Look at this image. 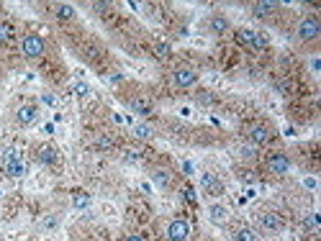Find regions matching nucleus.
<instances>
[{
    "instance_id": "obj_21",
    "label": "nucleus",
    "mask_w": 321,
    "mask_h": 241,
    "mask_svg": "<svg viewBox=\"0 0 321 241\" xmlns=\"http://www.w3.org/2000/svg\"><path fill=\"white\" fill-rule=\"evenodd\" d=\"M208 213H211V218H213L216 223H224V221H226V215H229L224 205H211V210H208Z\"/></svg>"
},
{
    "instance_id": "obj_6",
    "label": "nucleus",
    "mask_w": 321,
    "mask_h": 241,
    "mask_svg": "<svg viewBox=\"0 0 321 241\" xmlns=\"http://www.w3.org/2000/svg\"><path fill=\"white\" fill-rule=\"evenodd\" d=\"M188 233H190L188 221H183V218H175V221H170V226H167V238H170V241H185Z\"/></svg>"
},
{
    "instance_id": "obj_27",
    "label": "nucleus",
    "mask_w": 321,
    "mask_h": 241,
    "mask_svg": "<svg viewBox=\"0 0 321 241\" xmlns=\"http://www.w3.org/2000/svg\"><path fill=\"white\" fill-rule=\"evenodd\" d=\"M95 149H100V151H105V149H113L111 136H98V139H95Z\"/></svg>"
},
{
    "instance_id": "obj_14",
    "label": "nucleus",
    "mask_w": 321,
    "mask_h": 241,
    "mask_svg": "<svg viewBox=\"0 0 321 241\" xmlns=\"http://www.w3.org/2000/svg\"><path fill=\"white\" fill-rule=\"evenodd\" d=\"M277 13V3H254L252 6V16L254 18H270Z\"/></svg>"
},
{
    "instance_id": "obj_29",
    "label": "nucleus",
    "mask_w": 321,
    "mask_h": 241,
    "mask_svg": "<svg viewBox=\"0 0 321 241\" xmlns=\"http://www.w3.org/2000/svg\"><path fill=\"white\" fill-rule=\"evenodd\" d=\"M198 103H201V105H211V103H213V95H211V93H201V95H198Z\"/></svg>"
},
{
    "instance_id": "obj_13",
    "label": "nucleus",
    "mask_w": 321,
    "mask_h": 241,
    "mask_svg": "<svg viewBox=\"0 0 321 241\" xmlns=\"http://www.w3.org/2000/svg\"><path fill=\"white\" fill-rule=\"evenodd\" d=\"M267 167H270V172H275V174H285V172L290 169V159H288L285 154H272V157L267 159Z\"/></svg>"
},
{
    "instance_id": "obj_1",
    "label": "nucleus",
    "mask_w": 321,
    "mask_h": 241,
    "mask_svg": "<svg viewBox=\"0 0 321 241\" xmlns=\"http://www.w3.org/2000/svg\"><path fill=\"white\" fill-rule=\"evenodd\" d=\"M321 36V21L316 16H306L301 24H298V39L301 41H313Z\"/></svg>"
},
{
    "instance_id": "obj_33",
    "label": "nucleus",
    "mask_w": 321,
    "mask_h": 241,
    "mask_svg": "<svg viewBox=\"0 0 321 241\" xmlns=\"http://www.w3.org/2000/svg\"><path fill=\"white\" fill-rule=\"evenodd\" d=\"M126 241H144V238H141V236H128Z\"/></svg>"
},
{
    "instance_id": "obj_17",
    "label": "nucleus",
    "mask_w": 321,
    "mask_h": 241,
    "mask_svg": "<svg viewBox=\"0 0 321 241\" xmlns=\"http://www.w3.org/2000/svg\"><path fill=\"white\" fill-rule=\"evenodd\" d=\"M54 16L59 21H72L75 18V8L67 6V3H59V6H54Z\"/></svg>"
},
{
    "instance_id": "obj_9",
    "label": "nucleus",
    "mask_w": 321,
    "mask_h": 241,
    "mask_svg": "<svg viewBox=\"0 0 321 241\" xmlns=\"http://www.w3.org/2000/svg\"><path fill=\"white\" fill-rule=\"evenodd\" d=\"M247 136H249V141H252V144H267V141L272 139L270 128H267V126H262V123H254V126H249Z\"/></svg>"
},
{
    "instance_id": "obj_19",
    "label": "nucleus",
    "mask_w": 321,
    "mask_h": 241,
    "mask_svg": "<svg viewBox=\"0 0 321 241\" xmlns=\"http://www.w3.org/2000/svg\"><path fill=\"white\" fill-rule=\"evenodd\" d=\"M211 31H213V34L229 31V21H226L224 16H213V18H211Z\"/></svg>"
},
{
    "instance_id": "obj_5",
    "label": "nucleus",
    "mask_w": 321,
    "mask_h": 241,
    "mask_svg": "<svg viewBox=\"0 0 321 241\" xmlns=\"http://www.w3.org/2000/svg\"><path fill=\"white\" fill-rule=\"evenodd\" d=\"M260 228L265 233H280L285 228V221L277 213H265V215H260Z\"/></svg>"
},
{
    "instance_id": "obj_12",
    "label": "nucleus",
    "mask_w": 321,
    "mask_h": 241,
    "mask_svg": "<svg viewBox=\"0 0 321 241\" xmlns=\"http://www.w3.org/2000/svg\"><path fill=\"white\" fill-rule=\"evenodd\" d=\"M152 182H154L157 187H162V190H170V187H173V172H170V169H162V167L152 169Z\"/></svg>"
},
{
    "instance_id": "obj_30",
    "label": "nucleus",
    "mask_w": 321,
    "mask_h": 241,
    "mask_svg": "<svg viewBox=\"0 0 321 241\" xmlns=\"http://www.w3.org/2000/svg\"><path fill=\"white\" fill-rule=\"evenodd\" d=\"M239 177H242V182H247V185H252L257 177H254V174L252 172H239Z\"/></svg>"
},
{
    "instance_id": "obj_11",
    "label": "nucleus",
    "mask_w": 321,
    "mask_h": 241,
    "mask_svg": "<svg viewBox=\"0 0 321 241\" xmlns=\"http://www.w3.org/2000/svg\"><path fill=\"white\" fill-rule=\"evenodd\" d=\"M36 159H39L41 164H57L59 151H57L52 144H41V146L36 149Z\"/></svg>"
},
{
    "instance_id": "obj_25",
    "label": "nucleus",
    "mask_w": 321,
    "mask_h": 241,
    "mask_svg": "<svg viewBox=\"0 0 321 241\" xmlns=\"http://www.w3.org/2000/svg\"><path fill=\"white\" fill-rule=\"evenodd\" d=\"M154 54H157L159 59H167L170 54H173V49H170V47H167V44H162V41H157V44H154Z\"/></svg>"
},
{
    "instance_id": "obj_16",
    "label": "nucleus",
    "mask_w": 321,
    "mask_h": 241,
    "mask_svg": "<svg viewBox=\"0 0 321 241\" xmlns=\"http://www.w3.org/2000/svg\"><path fill=\"white\" fill-rule=\"evenodd\" d=\"M152 100L149 98H136V100H131V111H136V113H141V116H149L152 113Z\"/></svg>"
},
{
    "instance_id": "obj_26",
    "label": "nucleus",
    "mask_w": 321,
    "mask_h": 241,
    "mask_svg": "<svg viewBox=\"0 0 321 241\" xmlns=\"http://www.w3.org/2000/svg\"><path fill=\"white\" fill-rule=\"evenodd\" d=\"M72 203H75V208H88V205H90V195H85V192H77Z\"/></svg>"
},
{
    "instance_id": "obj_31",
    "label": "nucleus",
    "mask_w": 321,
    "mask_h": 241,
    "mask_svg": "<svg viewBox=\"0 0 321 241\" xmlns=\"http://www.w3.org/2000/svg\"><path fill=\"white\" fill-rule=\"evenodd\" d=\"M44 103H47V105H57V98H54V95H44Z\"/></svg>"
},
{
    "instance_id": "obj_2",
    "label": "nucleus",
    "mask_w": 321,
    "mask_h": 241,
    "mask_svg": "<svg viewBox=\"0 0 321 241\" xmlns=\"http://www.w3.org/2000/svg\"><path fill=\"white\" fill-rule=\"evenodd\" d=\"M21 49H24V54L29 59H39V57H44L47 44H44V39H41V36L29 34V36H24V41H21Z\"/></svg>"
},
{
    "instance_id": "obj_7",
    "label": "nucleus",
    "mask_w": 321,
    "mask_h": 241,
    "mask_svg": "<svg viewBox=\"0 0 321 241\" xmlns=\"http://www.w3.org/2000/svg\"><path fill=\"white\" fill-rule=\"evenodd\" d=\"M239 41L247 44V47H252V49H267V39L262 34H257V31H249V29L239 31Z\"/></svg>"
},
{
    "instance_id": "obj_8",
    "label": "nucleus",
    "mask_w": 321,
    "mask_h": 241,
    "mask_svg": "<svg viewBox=\"0 0 321 241\" xmlns=\"http://www.w3.org/2000/svg\"><path fill=\"white\" fill-rule=\"evenodd\" d=\"M201 185H203V190H206L208 195H213V198L224 195V182L216 177V174H211V172H206L203 177H201Z\"/></svg>"
},
{
    "instance_id": "obj_23",
    "label": "nucleus",
    "mask_w": 321,
    "mask_h": 241,
    "mask_svg": "<svg viewBox=\"0 0 321 241\" xmlns=\"http://www.w3.org/2000/svg\"><path fill=\"white\" fill-rule=\"evenodd\" d=\"M303 226H306L308 231H318V226H321V223H318V215H316V213H308V215L303 218Z\"/></svg>"
},
{
    "instance_id": "obj_18",
    "label": "nucleus",
    "mask_w": 321,
    "mask_h": 241,
    "mask_svg": "<svg viewBox=\"0 0 321 241\" xmlns=\"http://www.w3.org/2000/svg\"><path fill=\"white\" fill-rule=\"evenodd\" d=\"M121 157H123V162H128V164H134V162H139V159L144 157V151H141L139 146H126Z\"/></svg>"
},
{
    "instance_id": "obj_15",
    "label": "nucleus",
    "mask_w": 321,
    "mask_h": 241,
    "mask_svg": "<svg viewBox=\"0 0 321 241\" xmlns=\"http://www.w3.org/2000/svg\"><path fill=\"white\" fill-rule=\"evenodd\" d=\"M134 136H136L139 141H152V139H154V128L149 126V123H136V126H134Z\"/></svg>"
},
{
    "instance_id": "obj_32",
    "label": "nucleus",
    "mask_w": 321,
    "mask_h": 241,
    "mask_svg": "<svg viewBox=\"0 0 321 241\" xmlns=\"http://www.w3.org/2000/svg\"><path fill=\"white\" fill-rule=\"evenodd\" d=\"M44 221H47V223H44L47 228H52V226H57V218H44Z\"/></svg>"
},
{
    "instance_id": "obj_3",
    "label": "nucleus",
    "mask_w": 321,
    "mask_h": 241,
    "mask_svg": "<svg viewBox=\"0 0 321 241\" xmlns=\"http://www.w3.org/2000/svg\"><path fill=\"white\" fill-rule=\"evenodd\" d=\"M3 172L8 174V177H21L24 174V164H21V157L16 149H8L6 157H3Z\"/></svg>"
},
{
    "instance_id": "obj_24",
    "label": "nucleus",
    "mask_w": 321,
    "mask_h": 241,
    "mask_svg": "<svg viewBox=\"0 0 321 241\" xmlns=\"http://www.w3.org/2000/svg\"><path fill=\"white\" fill-rule=\"evenodd\" d=\"M72 93H75L77 98H88V95H90V87L85 85V82H75V85H72Z\"/></svg>"
},
{
    "instance_id": "obj_22",
    "label": "nucleus",
    "mask_w": 321,
    "mask_h": 241,
    "mask_svg": "<svg viewBox=\"0 0 321 241\" xmlns=\"http://www.w3.org/2000/svg\"><path fill=\"white\" fill-rule=\"evenodd\" d=\"M13 39V26L11 24H0V44H8Z\"/></svg>"
},
{
    "instance_id": "obj_4",
    "label": "nucleus",
    "mask_w": 321,
    "mask_h": 241,
    "mask_svg": "<svg viewBox=\"0 0 321 241\" xmlns=\"http://www.w3.org/2000/svg\"><path fill=\"white\" fill-rule=\"evenodd\" d=\"M198 82V72L196 70H190V67H178L173 72V85L180 87V90H185V87H193Z\"/></svg>"
},
{
    "instance_id": "obj_20",
    "label": "nucleus",
    "mask_w": 321,
    "mask_h": 241,
    "mask_svg": "<svg viewBox=\"0 0 321 241\" xmlns=\"http://www.w3.org/2000/svg\"><path fill=\"white\" fill-rule=\"evenodd\" d=\"M234 241H257V233L244 226V228H237V231H234Z\"/></svg>"
},
{
    "instance_id": "obj_10",
    "label": "nucleus",
    "mask_w": 321,
    "mask_h": 241,
    "mask_svg": "<svg viewBox=\"0 0 321 241\" xmlns=\"http://www.w3.org/2000/svg\"><path fill=\"white\" fill-rule=\"evenodd\" d=\"M36 118H39V108L36 105H21L18 111H16V121L21 126H31Z\"/></svg>"
},
{
    "instance_id": "obj_28",
    "label": "nucleus",
    "mask_w": 321,
    "mask_h": 241,
    "mask_svg": "<svg viewBox=\"0 0 321 241\" xmlns=\"http://www.w3.org/2000/svg\"><path fill=\"white\" fill-rule=\"evenodd\" d=\"M180 195H183V198H185L188 203H196V190H193L190 185H185V187L180 190Z\"/></svg>"
}]
</instances>
